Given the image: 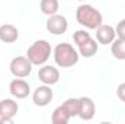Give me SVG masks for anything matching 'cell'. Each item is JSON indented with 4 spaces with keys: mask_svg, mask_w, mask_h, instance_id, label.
<instances>
[{
    "mask_svg": "<svg viewBox=\"0 0 125 124\" xmlns=\"http://www.w3.org/2000/svg\"><path fill=\"white\" fill-rule=\"evenodd\" d=\"M52 96H54V92L50 85H41L33 91L32 99L36 107H47L52 101Z\"/></svg>",
    "mask_w": 125,
    "mask_h": 124,
    "instance_id": "obj_7",
    "label": "cell"
},
{
    "mask_svg": "<svg viewBox=\"0 0 125 124\" xmlns=\"http://www.w3.org/2000/svg\"><path fill=\"white\" fill-rule=\"evenodd\" d=\"M38 79L44 85H55L60 80V72L54 66H42L38 70Z\"/></svg>",
    "mask_w": 125,
    "mask_h": 124,
    "instance_id": "obj_10",
    "label": "cell"
},
{
    "mask_svg": "<svg viewBox=\"0 0 125 124\" xmlns=\"http://www.w3.org/2000/svg\"><path fill=\"white\" fill-rule=\"evenodd\" d=\"M77 1H86V0H77Z\"/></svg>",
    "mask_w": 125,
    "mask_h": 124,
    "instance_id": "obj_21",
    "label": "cell"
},
{
    "mask_svg": "<svg viewBox=\"0 0 125 124\" xmlns=\"http://www.w3.org/2000/svg\"><path fill=\"white\" fill-rule=\"evenodd\" d=\"M116 96H118V99H121L122 102H125V82L121 83L116 88Z\"/></svg>",
    "mask_w": 125,
    "mask_h": 124,
    "instance_id": "obj_20",
    "label": "cell"
},
{
    "mask_svg": "<svg viewBox=\"0 0 125 124\" xmlns=\"http://www.w3.org/2000/svg\"><path fill=\"white\" fill-rule=\"evenodd\" d=\"M79 53L74 50V47L68 42H60L54 48V62L57 66L68 69L73 67L79 62Z\"/></svg>",
    "mask_w": 125,
    "mask_h": 124,
    "instance_id": "obj_2",
    "label": "cell"
},
{
    "mask_svg": "<svg viewBox=\"0 0 125 124\" xmlns=\"http://www.w3.org/2000/svg\"><path fill=\"white\" fill-rule=\"evenodd\" d=\"M26 57L33 66H44L51 57V44L47 39H38L26 51Z\"/></svg>",
    "mask_w": 125,
    "mask_h": 124,
    "instance_id": "obj_3",
    "label": "cell"
},
{
    "mask_svg": "<svg viewBox=\"0 0 125 124\" xmlns=\"http://www.w3.org/2000/svg\"><path fill=\"white\" fill-rule=\"evenodd\" d=\"M32 66H33V64L29 62L28 57L19 56V57L12 59V62L9 64V69H10V73H12L15 77H26V76L31 74Z\"/></svg>",
    "mask_w": 125,
    "mask_h": 124,
    "instance_id": "obj_4",
    "label": "cell"
},
{
    "mask_svg": "<svg viewBox=\"0 0 125 124\" xmlns=\"http://www.w3.org/2000/svg\"><path fill=\"white\" fill-rule=\"evenodd\" d=\"M89 38H92V37H90V34H89L87 31H83V29H82V31H76V32H74V35H73L74 44H76L77 47H79V45H82L83 42H86Z\"/></svg>",
    "mask_w": 125,
    "mask_h": 124,
    "instance_id": "obj_18",
    "label": "cell"
},
{
    "mask_svg": "<svg viewBox=\"0 0 125 124\" xmlns=\"http://www.w3.org/2000/svg\"><path fill=\"white\" fill-rule=\"evenodd\" d=\"M19 38V31L12 24H3L0 25V41L1 42H15Z\"/></svg>",
    "mask_w": 125,
    "mask_h": 124,
    "instance_id": "obj_12",
    "label": "cell"
},
{
    "mask_svg": "<svg viewBox=\"0 0 125 124\" xmlns=\"http://www.w3.org/2000/svg\"><path fill=\"white\" fill-rule=\"evenodd\" d=\"M116 37V32H115V28H112L111 25H99L96 28V39L99 44L102 45H109L114 42Z\"/></svg>",
    "mask_w": 125,
    "mask_h": 124,
    "instance_id": "obj_11",
    "label": "cell"
},
{
    "mask_svg": "<svg viewBox=\"0 0 125 124\" xmlns=\"http://www.w3.org/2000/svg\"><path fill=\"white\" fill-rule=\"evenodd\" d=\"M39 9L44 15L51 16V15H55L58 12L60 3H58V0H41L39 1Z\"/></svg>",
    "mask_w": 125,
    "mask_h": 124,
    "instance_id": "obj_15",
    "label": "cell"
},
{
    "mask_svg": "<svg viewBox=\"0 0 125 124\" xmlns=\"http://www.w3.org/2000/svg\"><path fill=\"white\" fill-rule=\"evenodd\" d=\"M71 115L68 114V111L65 110L64 105H58L54 111H52V115H51V121L54 124H67L70 121Z\"/></svg>",
    "mask_w": 125,
    "mask_h": 124,
    "instance_id": "obj_13",
    "label": "cell"
},
{
    "mask_svg": "<svg viewBox=\"0 0 125 124\" xmlns=\"http://www.w3.org/2000/svg\"><path fill=\"white\" fill-rule=\"evenodd\" d=\"M94 112H96V107H94V102L92 98H89V96L79 98V114H77V117H80L84 121H90L94 117Z\"/></svg>",
    "mask_w": 125,
    "mask_h": 124,
    "instance_id": "obj_9",
    "label": "cell"
},
{
    "mask_svg": "<svg viewBox=\"0 0 125 124\" xmlns=\"http://www.w3.org/2000/svg\"><path fill=\"white\" fill-rule=\"evenodd\" d=\"M76 19L86 29H96L103 22L102 13L90 4H80L76 10Z\"/></svg>",
    "mask_w": 125,
    "mask_h": 124,
    "instance_id": "obj_1",
    "label": "cell"
},
{
    "mask_svg": "<svg viewBox=\"0 0 125 124\" xmlns=\"http://www.w3.org/2000/svg\"><path fill=\"white\" fill-rule=\"evenodd\" d=\"M19 105L13 99H3L0 101V124H10L13 117L16 115Z\"/></svg>",
    "mask_w": 125,
    "mask_h": 124,
    "instance_id": "obj_5",
    "label": "cell"
},
{
    "mask_svg": "<svg viewBox=\"0 0 125 124\" xmlns=\"http://www.w3.org/2000/svg\"><path fill=\"white\" fill-rule=\"evenodd\" d=\"M97 51V42L94 41L93 38H89L86 42H83L82 45H79V53L80 56L86 57V59H90L93 57Z\"/></svg>",
    "mask_w": 125,
    "mask_h": 124,
    "instance_id": "obj_14",
    "label": "cell"
},
{
    "mask_svg": "<svg viewBox=\"0 0 125 124\" xmlns=\"http://www.w3.org/2000/svg\"><path fill=\"white\" fill-rule=\"evenodd\" d=\"M45 26H47V31L52 35H62V34H65L67 28H68V22H67L65 16L55 13L47 19Z\"/></svg>",
    "mask_w": 125,
    "mask_h": 124,
    "instance_id": "obj_6",
    "label": "cell"
},
{
    "mask_svg": "<svg viewBox=\"0 0 125 124\" xmlns=\"http://www.w3.org/2000/svg\"><path fill=\"white\" fill-rule=\"evenodd\" d=\"M62 105L65 107V110L68 111V114L71 117H77V114H79V98H68L64 101Z\"/></svg>",
    "mask_w": 125,
    "mask_h": 124,
    "instance_id": "obj_17",
    "label": "cell"
},
{
    "mask_svg": "<svg viewBox=\"0 0 125 124\" xmlns=\"http://www.w3.org/2000/svg\"><path fill=\"white\" fill-rule=\"evenodd\" d=\"M9 92L16 99H25L31 93V86H29V83L26 80H23L21 77L19 79H13L9 83Z\"/></svg>",
    "mask_w": 125,
    "mask_h": 124,
    "instance_id": "obj_8",
    "label": "cell"
},
{
    "mask_svg": "<svg viewBox=\"0 0 125 124\" xmlns=\"http://www.w3.org/2000/svg\"><path fill=\"white\" fill-rule=\"evenodd\" d=\"M115 32H116L118 38L125 39V19H122V21L118 22V25H116V28H115Z\"/></svg>",
    "mask_w": 125,
    "mask_h": 124,
    "instance_id": "obj_19",
    "label": "cell"
},
{
    "mask_svg": "<svg viewBox=\"0 0 125 124\" xmlns=\"http://www.w3.org/2000/svg\"><path fill=\"white\" fill-rule=\"evenodd\" d=\"M111 53L115 59L125 60V39L122 38L114 39V42L111 44Z\"/></svg>",
    "mask_w": 125,
    "mask_h": 124,
    "instance_id": "obj_16",
    "label": "cell"
}]
</instances>
